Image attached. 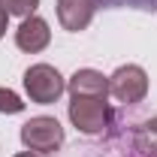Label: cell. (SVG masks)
Listing matches in <instances>:
<instances>
[{
	"mask_svg": "<svg viewBox=\"0 0 157 157\" xmlns=\"http://www.w3.org/2000/svg\"><path fill=\"white\" fill-rule=\"evenodd\" d=\"M70 121L78 133L97 136L112 124V106L106 97H73L70 100Z\"/></svg>",
	"mask_w": 157,
	"mask_h": 157,
	"instance_id": "cell-1",
	"label": "cell"
},
{
	"mask_svg": "<svg viewBox=\"0 0 157 157\" xmlns=\"http://www.w3.org/2000/svg\"><path fill=\"white\" fill-rule=\"evenodd\" d=\"M24 91H27V97L33 103L52 106L67 91V78L60 76L52 63H33V67L24 70Z\"/></svg>",
	"mask_w": 157,
	"mask_h": 157,
	"instance_id": "cell-2",
	"label": "cell"
},
{
	"mask_svg": "<svg viewBox=\"0 0 157 157\" xmlns=\"http://www.w3.org/2000/svg\"><path fill=\"white\" fill-rule=\"evenodd\" d=\"M21 142L27 151L36 154H58L63 145V127L52 115H36L27 124H21Z\"/></svg>",
	"mask_w": 157,
	"mask_h": 157,
	"instance_id": "cell-3",
	"label": "cell"
},
{
	"mask_svg": "<svg viewBox=\"0 0 157 157\" xmlns=\"http://www.w3.org/2000/svg\"><path fill=\"white\" fill-rule=\"evenodd\" d=\"M109 94L118 103H142L148 94V73L136 67V63H127V67H118L115 73L109 76Z\"/></svg>",
	"mask_w": 157,
	"mask_h": 157,
	"instance_id": "cell-4",
	"label": "cell"
},
{
	"mask_svg": "<svg viewBox=\"0 0 157 157\" xmlns=\"http://www.w3.org/2000/svg\"><path fill=\"white\" fill-rule=\"evenodd\" d=\"M52 42V30H48V21L39 18V15H27L21 18L18 30H15V45L27 55H36L45 45Z\"/></svg>",
	"mask_w": 157,
	"mask_h": 157,
	"instance_id": "cell-5",
	"label": "cell"
},
{
	"mask_svg": "<svg viewBox=\"0 0 157 157\" xmlns=\"http://www.w3.org/2000/svg\"><path fill=\"white\" fill-rule=\"evenodd\" d=\"M70 97H109V76H103L100 70H76L67 82Z\"/></svg>",
	"mask_w": 157,
	"mask_h": 157,
	"instance_id": "cell-6",
	"label": "cell"
},
{
	"mask_svg": "<svg viewBox=\"0 0 157 157\" xmlns=\"http://www.w3.org/2000/svg\"><path fill=\"white\" fill-rule=\"evenodd\" d=\"M94 0H58V21L63 30H85L94 21Z\"/></svg>",
	"mask_w": 157,
	"mask_h": 157,
	"instance_id": "cell-7",
	"label": "cell"
},
{
	"mask_svg": "<svg viewBox=\"0 0 157 157\" xmlns=\"http://www.w3.org/2000/svg\"><path fill=\"white\" fill-rule=\"evenodd\" d=\"M136 148L148 157H157V118H148L136 127Z\"/></svg>",
	"mask_w": 157,
	"mask_h": 157,
	"instance_id": "cell-8",
	"label": "cell"
},
{
	"mask_svg": "<svg viewBox=\"0 0 157 157\" xmlns=\"http://www.w3.org/2000/svg\"><path fill=\"white\" fill-rule=\"evenodd\" d=\"M0 6L9 12V15H18V18H27L33 15L39 6V0H0Z\"/></svg>",
	"mask_w": 157,
	"mask_h": 157,
	"instance_id": "cell-9",
	"label": "cell"
},
{
	"mask_svg": "<svg viewBox=\"0 0 157 157\" xmlns=\"http://www.w3.org/2000/svg\"><path fill=\"white\" fill-rule=\"evenodd\" d=\"M0 112L3 115H18L24 112V103L15 91H9V88H0Z\"/></svg>",
	"mask_w": 157,
	"mask_h": 157,
	"instance_id": "cell-10",
	"label": "cell"
},
{
	"mask_svg": "<svg viewBox=\"0 0 157 157\" xmlns=\"http://www.w3.org/2000/svg\"><path fill=\"white\" fill-rule=\"evenodd\" d=\"M115 6H133V9H157V0H103Z\"/></svg>",
	"mask_w": 157,
	"mask_h": 157,
	"instance_id": "cell-11",
	"label": "cell"
},
{
	"mask_svg": "<svg viewBox=\"0 0 157 157\" xmlns=\"http://www.w3.org/2000/svg\"><path fill=\"white\" fill-rule=\"evenodd\" d=\"M6 27H9V12L0 6V39H3V33H6Z\"/></svg>",
	"mask_w": 157,
	"mask_h": 157,
	"instance_id": "cell-12",
	"label": "cell"
},
{
	"mask_svg": "<svg viewBox=\"0 0 157 157\" xmlns=\"http://www.w3.org/2000/svg\"><path fill=\"white\" fill-rule=\"evenodd\" d=\"M15 157H42V154H36V151H18Z\"/></svg>",
	"mask_w": 157,
	"mask_h": 157,
	"instance_id": "cell-13",
	"label": "cell"
}]
</instances>
